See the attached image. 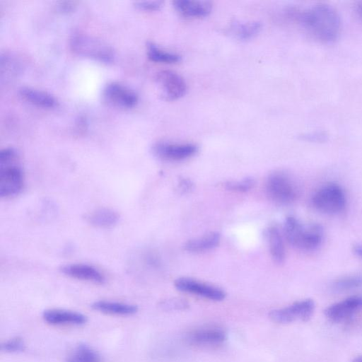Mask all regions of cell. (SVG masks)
Wrapping results in <instances>:
<instances>
[{
	"label": "cell",
	"instance_id": "cell-5",
	"mask_svg": "<svg viewBox=\"0 0 362 362\" xmlns=\"http://www.w3.org/2000/svg\"><path fill=\"white\" fill-rule=\"evenodd\" d=\"M311 203L318 211L326 214H336L344 209L346 196L340 185L329 182L320 187L313 194Z\"/></svg>",
	"mask_w": 362,
	"mask_h": 362
},
{
	"label": "cell",
	"instance_id": "cell-32",
	"mask_svg": "<svg viewBox=\"0 0 362 362\" xmlns=\"http://www.w3.org/2000/svg\"><path fill=\"white\" fill-rule=\"evenodd\" d=\"M179 189L182 192H188L192 189L193 184L188 179H181L179 182Z\"/></svg>",
	"mask_w": 362,
	"mask_h": 362
},
{
	"label": "cell",
	"instance_id": "cell-8",
	"mask_svg": "<svg viewBox=\"0 0 362 362\" xmlns=\"http://www.w3.org/2000/svg\"><path fill=\"white\" fill-rule=\"evenodd\" d=\"M155 81L158 86L160 95L166 100H175L187 91L184 78L177 73L170 70H161L156 73Z\"/></svg>",
	"mask_w": 362,
	"mask_h": 362
},
{
	"label": "cell",
	"instance_id": "cell-7",
	"mask_svg": "<svg viewBox=\"0 0 362 362\" xmlns=\"http://www.w3.org/2000/svg\"><path fill=\"white\" fill-rule=\"evenodd\" d=\"M315 306L312 299H304L294 302L288 306L272 310L269 316L273 322L280 324L297 320L306 321L312 316Z\"/></svg>",
	"mask_w": 362,
	"mask_h": 362
},
{
	"label": "cell",
	"instance_id": "cell-9",
	"mask_svg": "<svg viewBox=\"0 0 362 362\" xmlns=\"http://www.w3.org/2000/svg\"><path fill=\"white\" fill-rule=\"evenodd\" d=\"M104 100L110 105L122 109L135 107L139 97L136 93L129 86L119 82H110L103 90Z\"/></svg>",
	"mask_w": 362,
	"mask_h": 362
},
{
	"label": "cell",
	"instance_id": "cell-14",
	"mask_svg": "<svg viewBox=\"0 0 362 362\" xmlns=\"http://www.w3.org/2000/svg\"><path fill=\"white\" fill-rule=\"evenodd\" d=\"M42 318L47 323L56 326H80L87 322V317L81 313L60 308L45 310L42 313Z\"/></svg>",
	"mask_w": 362,
	"mask_h": 362
},
{
	"label": "cell",
	"instance_id": "cell-21",
	"mask_svg": "<svg viewBox=\"0 0 362 362\" xmlns=\"http://www.w3.org/2000/svg\"><path fill=\"white\" fill-rule=\"evenodd\" d=\"M221 239L218 232L210 233L203 237L188 240L184 245L185 250L192 252H201L216 247Z\"/></svg>",
	"mask_w": 362,
	"mask_h": 362
},
{
	"label": "cell",
	"instance_id": "cell-1",
	"mask_svg": "<svg viewBox=\"0 0 362 362\" xmlns=\"http://www.w3.org/2000/svg\"><path fill=\"white\" fill-rule=\"evenodd\" d=\"M291 17L315 39L325 43L335 41L341 29L338 11L332 6L320 3L303 10H294Z\"/></svg>",
	"mask_w": 362,
	"mask_h": 362
},
{
	"label": "cell",
	"instance_id": "cell-29",
	"mask_svg": "<svg viewBox=\"0 0 362 362\" xmlns=\"http://www.w3.org/2000/svg\"><path fill=\"white\" fill-rule=\"evenodd\" d=\"M163 4L161 1H136L134 5L136 8L143 11H157L159 10Z\"/></svg>",
	"mask_w": 362,
	"mask_h": 362
},
{
	"label": "cell",
	"instance_id": "cell-20",
	"mask_svg": "<svg viewBox=\"0 0 362 362\" xmlns=\"http://www.w3.org/2000/svg\"><path fill=\"white\" fill-rule=\"evenodd\" d=\"M262 29V24L258 21H235L230 27V33L236 39L246 41L257 36Z\"/></svg>",
	"mask_w": 362,
	"mask_h": 362
},
{
	"label": "cell",
	"instance_id": "cell-31",
	"mask_svg": "<svg viewBox=\"0 0 362 362\" xmlns=\"http://www.w3.org/2000/svg\"><path fill=\"white\" fill-rule=\"evenodd\" d=\"M75 7V3L73 1H60L57 4L59 11L69 12L72 11Z\"/></svg>",
	"mask_w": 362,
	"mask_h": 362
},
{
	"label": "cell",
	"instance_id": "cell-30",
	"mask_svg": "<svg viewBox=\"0 0 362 362\" xmlns=\"http://www.w3.org/2000/svg\"><path fill=\"white\" fill-rule=\"evenodd\" d=\"M300 139L310 142H324L327 140V134L324 132H313L300 136Z\"/></svg>",
	"mask_w": 362,
	"mask_h": 362
},
{
	"label": "cell",
	"instance_id": "cell-27",
	"mask_svg": "<svg viewBox=\"0 0 362 362\" xmlns=\"http://www.w3.org/2000/svg\"><path fill=\"white\" fill-rule=\"evenodd\" d=\"M255 180L251 177H246L240 181H229L225 183V187L230 191L245 192L253 187Z\"/></svg>",
	"mask_w": 362,
	"mask_h": 362
},
{
	"label": "cell",
	"instance_id": "cell-16",
	"mask_svg": "<svg viewBox=\"0 0 362 362\" xmlns=\"http://www.w3.org/2000/svg\"><path fill=\"white\" fill-rule=\"evenodd\" d=\"M173 4L180 15L187 18L206 17L212 10V4L208 1L176 0Z\"/></svg>",
	"mask_w": 362,
	"mask_h": 362
},
{
	"label": "cell",
	"instance_id": "cell-22",
	"mask_svg": "<svg viewBox=\"0 0 362 362\" xmlns=\"http://www.w3.org/2000/svg\"><path fill=\"white\" fill-rule=\"evenodd\" d=\"M267 237L269 250L273 259L279 264L285 259V247L281 234L276 226H271L268 229Z\"/></svg>",
	"mask_w": 362,
	"mask_h": 362
},
{
	"label": "cell",
	"instance_id": "cell-11",
	"mask_svg": "<svg viewBox=\"0 0 362 362\" xmlns=\"http://www.w3.org/2000/svg\"><path fill=\"white\" fill-rule=\"evenodd\" d=\"M227 338L226 331L215 325L202 326L189 331L186 335L187 341L192 345L212 347L222 344Z\"/></svg>",
	"mask_w": 362,
	"mask_h": 362
},
{
	"label": "cell",
	"instance_id": "cell-35",
	"mask_svg": "<svg viewBox=\"0 0 362 362\" xmlns=\"http://www.w3.org/2000/svg\"><path fill=\"white\" fill-rule=\"evenodd\" d=\"M351 362H362V355L355 357Z\"/></svg>",
	"mask_w": 362,
	"mask_h": 362
},
{
	"label": "cell",
	"instance_id": "cell-2",
	"mask_svg": "<svg viewBox=\"0 0 362 362\" xmlns=\"http://www.w3.org/2000/svg\"><path fill=\"white\" fill-rule=\"evenodd\" d=\"M25 184L24 173L19 155L13 148L0 152V197L9 198L20 194Z\"/></svg>",
	"mask_w": 362,
	"mask_h": 362
},
{
	"label": "cell",
	"instance_id": "cell-4",
	"mask_svg": "<svg viewBox=\"0 0 362 362\" xmlns=\"http://www.w3.org/2000/svg\"><path fill=\"white\" fill-rule=\"evenodd\" d=\"M71 49L78 55L109 64L114 61L113 49L103 41L84 33H76L70 40Z\"/></svg>",
	"mask_w": 362,
	"mask_h": 362
},
{
	"label": "cell",
	"instance_id": "cell-28",
	"mask_svg": "<svg viewBox=\"0 0 362 362\" xmlns=\"http://www.w3.org/2000/svg\"><path fill=\"white\" fill-rule=\"evenodd\" d=\"M160 306L166 310H183L189 307V304L183 299L170 298L162 301Z\"/></svg>",
	"mask_w": 362,
	"mask_h": 362
},
{
	"label": "cell",
	"instance_id": "cell-12",
	"mask_svg": "<svg viewBox=\"0 0 362 362\" xmlns=\"http://www.w3.org/2000/svg\"><path fill=\"white\" fill-rule=\"evenodd\" d=\"M174 284L179 291L197 295L211 300L221 301L226 296V292L222 288L191 278H179L175 280Z\"/></svg>",
	"mask_w": 362,
	"mask_h": 362
},
{
	"label": "cell",
	"instance_id": "cell-15",
	"mask_svg": "<svg viewBox=\"0 0 362 362\" xmlns=\"http://www.w3.org/2000/svg\"><path fill=\"white\" fill-rule=\"evenodd\" d=\"M64 274L78 280L103 284L105 282L104 274L97 268L86 264H69L60 269Z\"/></svg>",
	"mask_w": 362,
	"mask_h": 362
},
{
	"label": "cell",
	"instance_id": "cell-6",
	"mask_svg": "<svg viewBox=\"0 0 362 362\" xmlns=\"http://www.w3.org/2000/svg\"><path fill=\"white\" fill-rule=\"evenodd\" d=\"M265 190L269 198L279 204H291L298 196V189L294 182L282 172H275L269 175Z\"/></svg>",
	"mask_w": 362,
	"mask_h": 362
},
{
	"label": "cell",
	"instance_id": "cell-25",
	"mask_svg": "<svg viewBox=\"0 0 362 362\" xmlns=\"http://www.w3.org/2000/svg\"><path fill=\"white\" fill-rule=\"evenodd\" d=\"M362 286V274H351L334 281L331 289L334 292H344Z\"/></svg>",
	"mask_w": 362,
	"mask_h": 362
},
{
	"label": "cell",
	"instance_id": "cell-18",
	"mask_svg": "<svg viewBox=\"0 0 362 362\" xmlns=\"http://www.w3.org/2000/svg\"><path fill=\"white\" fill-rule=\"evenodd\" d=\"M91 307L95 310L112 315L129 316L134 315L138 311L136 305L105 300L95 301Z\"/></svg>",
	"mask_w": 362,
	"mask_h": 362
},
{
	"label": "cell",
	"instance_id": "cell-24",
	"mask_svg": "<svg viewBox=\"0 0 362 362\" xmlns=\"http://www.w3.org/2000/svg\"><path fill=\"white\" fill-rule=\"evenodd\" d=\"M146 52L149 59L155 62L174 64L181 61L180 55L166 51L153 42L147 43Z\"/></svg>",
	"mask_w": 362,
	"mask_h": 362
},
{
	"label": "cell",
	"instance_id": "cell-23",
	"mask_svg": "<svg viewBox=\"0 0 362 362\" xmlns=\"http://www.w3.org/2000/svg\"><path fill=\"white\" fill-rule=\"evenodd\" d=\"M66 362H101V358L93 348L81 344L70 352Z\"/></svg>",
	"mask_w": 362,
	"mask_h": 362
},
{
	"label": "cell",
	"instance_id": "cell-26",
	"mask_svg": "<svg viewBox=\"0 0 362 362\" xmlns=\"http://www.w3.org/2000/svg\"><path fill=\"white\" fill-rule=\"evenodd\" d=\"M25 349L24 340L19 337H12L1 343V349L6 353H19Z\"/></svg>",
	"mask_w": 362,
	"mask_h": 362
},
{
	"label": "cell",
	"instance_id": "cell-13",
	"mask_svg": "<svg viewBox=\"0 0 362 362\" xmlns=\"http://www.w3.org/2000/svg\"><path fill=\"white\" fill-rule=\"evenodd\" d=\"M361 310L362 296L356 295L330 305L325 309V315L332 322H339L349 319Z\"/></svg>",
	"mask_w": 362,
	"mask_h": 362
},
{
	"label": "cell",
	"instance_id": "cell-34",
	"mask_svg": "<svg viewBox=\"0 0 362 362\" xmlns=\"http://www.w3.org/2000/svg\"><path fill=\"white\" fill-rule=\"evenodd\" d=\"M356 11L358 16L362 19V1L357 4Z\"/></svg>",
	"mask_w": 362,
	"mask_h": 362
},
{
	"label": "cell",
	"instance_id": "cell-10",
	"mask_svg": "<svg viewBox=\"0 0 362 362\" xmlns=\"http://www.w3.org/2000/svg\"><path fill=\"white\" fill-rule=\"evenodd\" d=\"M197 151V146L190 143L159 141L152 146V152L156 157L168 161L185 160L193 156Z\"/></svg>",
	"mask_w": 362,
	"mask_h": 362
},
{
	"label": "cell",
	"instance_id": "cell-3",
	"mask_svg": "<svg viewBox=\"0 0 362 362\" xmlns=\"http://www.w3.org/2000/svg\"><path fill=\"white\" fill-rule=\"evenodd\" d=\"M284 231L287 241L301 250H314L321 245L323 240V228L320 224L304 225L293 216L286 218Z\"/></svg>",
	"mask_w": 362,
	"mask_h": 362
},
{
	"label": "cell",
	"instance_id": "cell-17",
	"mask_svg": "<svg viewBox=\"0 0 362 362\" xmlns=\"http://www.w3.org/2000/svg\"><path fill=\"white\" fill-rule=\"evenodd\" d=\"M18 92L25 100L37 107L52 109L58 106L56 98L46 91L23 86L18 90Z\"/></svg>",
	"mask_w": 362,
	"mask_h": 362
},
{
	"label": "cell",
	"instance_id": "cell-33",
	"mask_svg": "<svg viewBox=\"0 0 362 362\" xmlns=\"http://www.w3.org/2000/svg\"><path fill=\"white\" fill-rule=\"evenodd\" d=\"M354 254L362 258V242L356 244L353 247Z\"/></svg>",
	"mask_w": 362,
	"mask_h": 362
},
{
	"label": "cell",
	"instance_id": "cell-19",
	"mask_svg": "<svg viewBox=\"0 0 362 362\" xmlns=\"http://www.w3.org/2000/svg\"><path fill=\"white\" fill-rule=\"evenodd\" d=\"M119 217V214L113 209L100 208L88 213L85 219L93 226L106 228L115 226Z\"/></svg>",
	"mask_w": 362,
	"mask_h": 362
}]
</instances>
